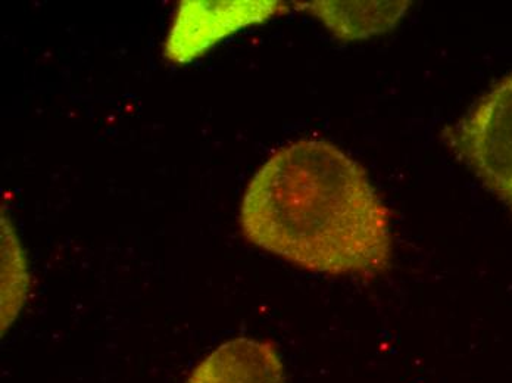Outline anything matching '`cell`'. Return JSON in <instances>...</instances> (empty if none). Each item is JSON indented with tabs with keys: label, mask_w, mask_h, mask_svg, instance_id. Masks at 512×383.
I'll use <instances>...</instances> for the list:
<instances>
[{
	"label": "cell",
	"mask_w": 512,
	"mask_h": 383,
	"mask_svg": "<svg viewBox=\"0 0 512 383\" xmlns=\"http://www.w3.org/2000/svg\"><path fill=\"white\" fill-rule=\"evenodd\" d=\"M390 213L364 168L326 140L283 146L246 188L243 235L311 272L373 276L392 257Z\"/></svg>",
	"instance_id": "6da1fadb"
},
{
	"label": "cell",
	"mask_w": 512,
	"mask_h": 383,
	"mask_svg": "<svg viewBox=\"0 0 512 383\" xmlns=\"http://www.w3.org/2000/svg\"><path fill=\"white\" fill-rule=\"evenodd\" d=\"M449 146L512 210V74L448 127Z\"/></svg>",
	"instance_id": "7a4b0ae2"
},
{
	"label": "cell",
	"mask_w": 512,
	"mask_h": 383,
	"mask_svg": "<svg viewBox=\"0 0 512 383\" xmlns=\"http://www.w3.org/2000/svg\"><path fill=\"white\" fill-rule=\"evenodd\" d=\"M286 8L279 0H186L174 18L165 56L176 64H187L231 34L264 23Z\"/></svg>",
	"instance_id": "3957f363"
},
{
	"label": "cell",
	"mask_w": 512,
	"mask_h": 383,
	"mask_svg": "<svg viewBox=\"0 0 512 383\" xmlns=\"http://www.w3.org/2000/svg\"><path fill=\"white\" fill-rule=\"evenodd\" d=\"M187 383H284L283 363L270 342L237 338L209 354Z\"/></svg>",
	"instance_id": "277c9868"
},
{
	"label": "cell",
	"mask_w": 512,
	"mask_h": 383,
	"mask_svg": "<svg viewBox=\"0 0 512 383\" xmlns=\"http://www.w3.org/2000/svg\"><path fill=\"white\" fill-rule=\"evenodd\" d=\"M296 8L320 18L342 40L367 39L392 30L410 2H298Z\"/></svg>",
	"instance_id": "5b68a950"
},
{
	"label": "cell",
	"mask_w": 512,
	"mask_h": 383,
	"mask_svg": "<svg viewBox=\"0 0 512 383\" xmlns=\"http://www.w3.org/2000/svg\"><path fill=\"white\" fill-rule=\"evenodd\" d=\"M3 224V325L8 326L20 310L26 294L27 273L20 245L8 221Z\"/></svg>",
	"instance_id": "8992f818"
}]
</instances>
